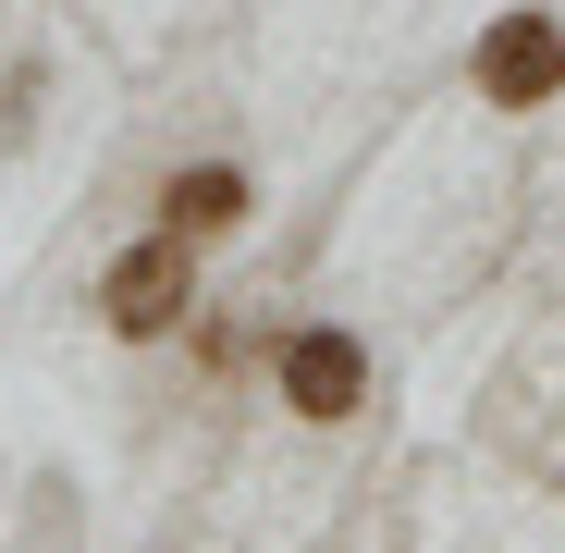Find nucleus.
<instances>
[{"mask_svg": "<svg viewBox=\"0 0 565 553\" xmlns=\"http://www.w3.org/2000/svg\"><path fill=\"white\" fill-rule=\"evenodd\" d=\"M282 406H296V418H356L369 406V344L356 332H296V344H282Z\"/></svg>", "mask_w": 565, "mask_h": 553, "instance_id": "3", "label": "nucleus"}, {"mask_svg": "<svg viewBox=\"0 0 565 553\" xmlns=\"http://www.w3.org/2000/svg\"><path fill=\"white\" fill-rule=\"evenodd\" d=\"M184 308H198V246H184L172 222L148 234V246H124L111 270H99V320L124 332V344H160Z\"/></svg>", "mask_w": 565, "mask_h": 553, "instance_id": "1", "label": "nucleus"}, {"mask_svg": "<svg viewBox=\"0 0 565 553\" xmlns=\"http://www.w3.org/2000/svg\"><path fill=\"white\" fill-rule=\"evenodd\" d=\"M480 99H492V111L565 99V25H553V13H504V25L480 38Z\"/></svg>", "mask_w": 565, "mask_h": 553, "instance_id": "2", "label": "nucleus"}, {"mask_svg": "<svg viewBox=\"0 0 565 553\" xmlns=\"http://www.w3.org/2000/svg\"><path fill=\"white\" fill-rule=\"evenodd\" d=\"M160 222H172L184 246L234 234V222H246V172H234V160H198V172H172V184H160Z\"/></svg>", "mask_w": 565, "mask_h": 553, "instance_id": "4", "label": "nucleus"}]
</instances>
